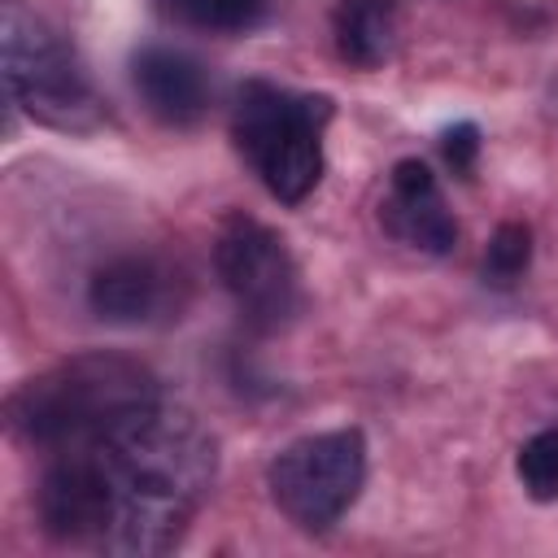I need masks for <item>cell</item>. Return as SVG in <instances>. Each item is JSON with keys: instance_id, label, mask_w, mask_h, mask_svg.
Listing matches in <instances>:
<instances>
[{"instance_id": "obj_1", "label": "cell", "mask_w": 558, "mask_h": 558, "mask_svg": "<svg viewBox=\"0 0 558 558\" xmlns=\"http://www.w3.org/2000/svg\"><path fill=\"white\" fill-rule=\"evenodd\" d=\"M109 484V532L105 554L157 558L170 554L205 506L218 475L214 432L166 397L92 440Z\"/></svg>"}, {"instance_id": "obj_2", "label": "cell", "mask_w": 558, "mask_h": 558, "mask_svg": "<svg viewBox=\"0 0 558 558\" xmlns=\"http://www.w3.org/2000/svg\"><path fill=\"white\" fill-rule=\"evenodd\" d=\"M157 401L161 384L144 362L122 353H74L17 384L4 401V414L17 440L57 453L118 432Z\"/></svg>"}, {"instance_id": "obj_3", "label": "cell", "mask_w": 558, "mask_h": 558, "mask_svg": "<svg viewBox=\"0 0 558 558\" xmlns=\"http://www.w3.org/2000/svg\"><path fill=\"white\" fill-rule=\"evenodd\" d=\"M331 96L292 92L270 78H248L231 105V135L262 187L279 205H301L323 179V126Z\"/></svg>"}, {"instance_id": "obj_4", "label": "cell", "mask_w": 558, "mask_h": 558, "mask_svg": "<svg viewBox=\"0 0 558 558\" xmlns=\"http://www.w3.org/2000/svg\"><path fill=\"white\" fill-rule=\"evenodd\" d=\"M0 65H4V92L26 118L52 131L100 126L105 109L74 44L48 17H39L17 0H9L0 13Z\"/></svg>"}, {"instance_id": "obj_5", "label": "cell", "mask_w": 558, "mask_h": 558, "mask_svg": "<svg viewBox=\"0 0 558 558\" xmlns=\"http://www.w3.org/2000/svg\"><path fill=\"white\" fill-rule=\"evenodd\" d=\"M366 484V440L357 427L314 432L279 449L266 466L270 501L301 532H327Z\"/></svg>"}, {"instance_id": "obj_6", "label": "cell", "mask_w": 558, "mask_h": 558, "mask_svg": "<svg viewBox=\"0 0 558 558\" xmlns=\"http://www.w3.org/2000/svg\"><path fill=\"white\" fill-rule=\"evenodd\" d=\"M214 270L253 331H279L305 305L296 257L288 253L283 235L253 214H231L222 222L214 244Z\"/></svg>"}, {"instance_id": "obj_7", "label": "cell", "mask_w": 558, "mask_h": 558, "mask_svg": "<svg viewBox=\"0 0 558 558\" xmlns=\"http://www.w3.org/2000/svg\"><path fill=\"white\" fill-rule=\"evenodd\" d=\"M179 275L153 253H118L87 279V305L100 323L140 327L179 310Z\"/></svg>"}, {"instance_id": "obj_8", "label": "cell", "mask_w": 558, "mask_h": 558, "mask_svg": "<svg viewBox=\"0 0 558 558\" xmlns=\"http://www.w3.org/2000/svg\"><path fill=\"white\" fill-rule=\"evenodd\" d=\"M131 83L144 109L161 126H196L214 100V83L205 65L192 52L170 48V44H144L131 57Z\"/></svg>"}, {"instance_id": "obj_9", "label": "cell", "mask_w": 558, "mask_h": 558, "mask_svg": "<svg viewBox=\"0 0 558 558\" xmlns=\"http://www.w3.org/2000/svg\"><path fill=\"white\" fill-rule=\"evenodd\" d=\"M379 222L388 227V235L423 253H449L458 244V222L440 196V183L418 157L392 166L388 196L379 201Z\"/></svg>"}, {"instance_id": "obj_10", "label": "cell", "mask_w": 558, "mask_h": 558, "mask_svg": "<svg viewBox=\"0 0 558 558\" xmlns=\"http://www.w3.org/2000/svg\"><path fill=\"white\" fill-rule=\"evenodd\" d=\"M331 39L340 61L357 70L384 65L397 44V0H336Z\"/></svg>"}, {"instance_id": "obj_11", "label": "cell", "mask_w": 558, "mask_h": 558, "mask_svg": "<svg viewBox=\"0 0 558 558\" xmlns=\"http://www.w3.org/2000/svg\"><path fill=\"white\" fill-rule=\"evenodd\" d=\"M270 0H157L166 17L205 35H244L266 17Z\"/></svg>"}, {"instance_id": "obj_12", "label": "cell", "mask_w": 558, "mask_h": 558, "mask_svg": "<svg viewBox=\"0 0 558 558\" xmlns=\"http://www.w3.org/2000/svg\"><path fill=\"white\" fill-rule=\"evenodd\" d=\"M514 471L532 501H558V427H545L532 440H523Z\"/></svg>"}, {"instance_id": "obj_13", "label": "cell", "mask_w": 558, "mask_h": 558, "mask_svg": "<svg viewBox=\"0 0 558 558\" xmlns=\"http://www.w3.org/2000/svg\"><path fill=\"white\" fill-rule=\"evenodd\" d=\"M532 262V231L523 222H501L484 248V279L497 288H510Z\"/></svg>"}, {"instance_id": "obj_14", "label": "cell", "mask_w": 558, "mask_h": 558, "mask_svg": "<svg viewBox=\"0 0 558 558\" xmlns=\"http://www.w3.org/2000/svg\"><path fill=\"white\" fill-rule=\"evenodd\" d=\"M440 153H445V161L453 166V174H471L475 170V157H480V126L475 122H458V126H449L445 135H440Z\"/></svg>"}]
</instances>
